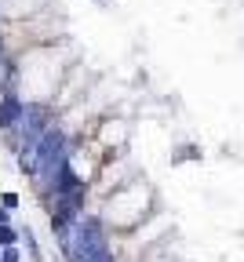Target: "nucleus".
<instances>
[{
  "label": "nucleus",
  "mask_w": 244,
  "mask_h": 262,
  "mask_svg": "<svg viewBox=\"0 0 244 262\" xmlns=\"http://www.w3.org/2000/svg\"><path fill=\"white\" fill-rule=\"evenodd\" d=\"M69 251H73V258H80V262L106 251V241H102L98 222H80L77 233H73V241H69Z\"/></svg>",
  "instance_id": "obj_1"
},
{
  "label": "nucleus",
  "mask_w": 244,
  "mask_h": 262,
  "mask_svg": "<svg viewBox=\"0 0 244 262\" xmlns=\"http://www.w3.org/2000/svg\"><path fill=\"white\" fill-rule=\"evenodd\" d=\"M15 120H18V102L8 95L4 102H0V127H8V124H15Z\"/></svg>",
  "instance_id": "obj_2"
},
{
  "label": "nucleus",
  "mask_w": 244,
  "mask_h": 262,
  "mask_svg": "<svg viewBox=\"0 0 244 262\" xmlns=\"http://www.w3.org/2000/svg\"><path fill=\"white\" fill-rule=\"evenodd\" d=\"M11 241H15V233H11L8 226H0V244H11Z\"/></svg>",
  "instance_id": "obj_3"
},
{
  "label": "nucleus",
  "mask_w": 244,
  "mask_h": 262,
  "mask_svg": "<svg viewBox=\"0 0 244 262\" xmlns=\"http://www.w3.org/2000/svg\"><path fill=\"white\" fill-rule=\"evenodd\" d=\"M0 262H18V255H15V251L8 248V251H4V258H0Z\"/></svg>",
  "instance_id": "obj_4"
},
{
  "label": "nucleus",
  "mask_w": 244,
  "mask_h": 262,
  "mask_svg": "<svg viewBox=\"0 0 244 262\" xmlns=\"http://www.w3.org/2000/svg\"><path fill=\"white\" fill-rule=\"evenodd\" d=\"M84 262H110V255L102 251V255H95V258H84Z\"/></svg>",
  "instance_id": "obj_5"
}]
</instances>
